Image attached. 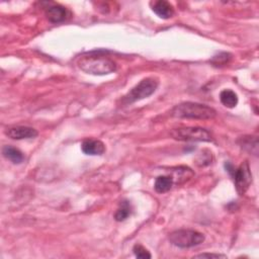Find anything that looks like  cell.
I'll list each match as a JSON object with an SVG mask.
<instances>
[{
  "label": "cell",
  "mask_w": 259,
  "mask_h": 259,
  "mask_svg": "<svg viewBox=\"0 0 259 259\" xmlns=\"http://www.w3.org/2000/svg\"><path fill=\"white\" fill-rule=\"evenodd\" d=\"M78 67L87 74L107 75L116 71V63L100 53H89L79 58Z\"/></svg>",
  "instance_id": "obj_1"
},
{
  "label": "cell",
  "mask_w": 259,
  "mask_h": 259,
  "mask_svg": "<svg viewBox=\"0 0 259 259\" xmlns=\"http://www.w3.org/2000/svg\"><path fill=\"white\" fill-rule=\"evenodd\" d=\"M171 115L176 118L212 119L217 115V111L206 104L197 102H183L173 107Z\"/></svg>",
  "instance_id": "obj_2"
},
{
  "label": "cell",
  "mask_w": 259,
  "mask_h": 259,
  "mask_svg": "<svg viewBox=\"0 0 259 259\" xmlns=\"http://www.w3.org/2000/svg\"><path fill=\"white\" fill-rule=\"evenodd\" d=\"M170 136L177 141L183 142H211L212 135L206 128L198 126H184L174 128Z\"/></svg>",
  "instance_id": "obj_3"
},
{
  "label": "cell",
  "mask_w": 259,
  "mask_h": 259,
  "mask_svg": "<svg viewBox=\"0 0 259 259\" xmlns=\"http://www.w3.org/2000/svg\"><path fill=\"white\" fill-rule=\"evenodd\" d=\"M158 87V80L155 78H146L139 82L135 87L127 92L122 98V102L125 104L133 103L152 95Z\"/></svg>",
  "instance_id": "obj_4"
},
{
  "label": "cell",
  "mask_w": 259,
  "mask_h": 259,
  "mask_svg": "<svg viewBox=\"0 0 259 259\" xmlns=\"http://www.w3.org/2000/svg\"><path fill=\"white\" fill-rule=\"evenodd\" d=\"M169 241L179 248H190L202 244L205 241V235L196 230L181 229L172 232L169 235Z\"/></svg>",
  "instance_id": "obj_5"
},
{
  "label": "cell",
  "mask_w": 259,
  "mask_h": 259,
  "mask_svg": "<svg viewBox=\"0 0 259 259\" xmlns=\"http://www.w3.org/2000/svg\"><path fill=\"white\" fill-rule=\"evenodd\" d=\"M231 175L233 176L238 193L240 196L244 195L252 182V174L250 171L249 163L247 161L243 162L238 168L234 169Z\"/></svg>",
  "instance_id": "obj_6"
},
{
  "label": "cell",
  "mask_w": 259,
  "mask_h": 259,
  "mask_svg": "<svg viewBox=\"0 0 259 259\" xmlns=\"http://www.w3.org/2000/svg\"><path fill=\"white\" fill-rule=\"evenodd\" d=\"M38 131L30 126H13L8 128L6 135L14 140H24V139H34L38 136Z\"/></svg>",
  "instance_id": "obj_7"
},
{
  "label": "cell",
  "mask_w": 259,
  "mask_h": 259,
  "mask_svg": "<svg viewBox=\"0 0 259 259\" xmlns=\"http://www.w3.org/2000/svg\"><path fill=\"white\" fill-rule=\"evenodd\" d=\"M81 150L84 154L90 156L102 155L105 152V145L95 139H87L81 144Z\"/></svg>",
  "instance_id": "obj_8"
},
{
  "label": "cell",
  "mask_w": 259,
  "mask_h": 259,
  "mask_svg": "<svg viewBox=\"0 0 259 259\" xmlns=\"http://www.w3.org/2000/svg\"><path fill=\"white\" fill-rule=\"evenodd\" d=\"M152 11L163 20H168L173 17L174 10L173 7L165 0H158L152 4Z\"/></svg>",
  "instance_id": "obj_9"
},
{
  "label": "cell",
  "mask_w": 259,
  "mask_h": 259,
  "mask_svg": "<svg viewBox=\"0 0 259 259\" xmlns=\"http://www.w3.org/2000/svg\"><path fill=\"white\" fill-rule=\"evenodd\" d=\"M46 16L49 20V22L53 24H59L64 22L67 19L68 12L67 10L62 6H53L48 9Z\"/></svg>",
  "instance_id": "obj_10"
},
{
  "label": "cell",
  "mask_w": 259,
  "mask_h": 259,
  "mask_svg": "<svg viewBox=\"0 0 259 259\" xmlns=\"http://www.w3.org/2000/svg\"><path fill=\"white\" fill-rule=\"evenodd\" d=\"M3 154L7 159L15 164H21L25 159L23 152L12 146H5L3 149Z\"/></svg>",
  "instance_id": "obj_11"
},
{
  "label": "cell",
  "mask_w": 259,
  "mask_h": 259,
  "mask_svg": "<svg viewBox=\"0 0 259 259\" xmlns=\"http://www.w3.org/2000/svg\"><path fill=\"white\" fill-rule=\"evenodd\" d=\"M173 183H174V181H173V178L171 176H168V175L158 176L155 180L154 188L157 192L164 193V192H167L171 189Z\"/></svg>",
  "instance_id": "obj_12"
},
{
  "label": "cell",
  "mask_w": 259,
  "mask_h": 259,
  "mask_svg": "<svg viewBox=\"0 0 259 259\" xmlns=\"http://www.w3.org/2000/svg\"><path fill=\"white\" fill-rule=\"evenodd\" d=\"M239 144L242 149L248 151L251 154L257 155L258 153V139L257 137H242L239 141Z\"/></svg>",
  "instance_id": "obj_13"
},
{
  "label": "cell",
  "mask_w": 259,
  "mask_h": 259,
  "mask_svg": "<svg viewBox=\"0 0 259 259\" xmlns=\"http://www.w3.org/2000/svg\"><path fill=\"white\" fill-rule=\"evenodd\" d=\"M220 100L225 106L233 108L238 104V95L231 89H225L220 93Z\"/></svg>",
  "instance_id": "obj_14"
},
{
  "label": "cell",
  "mask_w": 259,
  "mask_h": 259,
  "mask_svg": "<svg viewBox=\"0 0 259 259\" xmlns=\"http://www.w3.org/2000/svg\"><path fill=\"white\" fill-rule=\"evenodd\" d=\"M132 213V208H131V204H130L127 201H123L119 208L117 209L116 213L114 214V219L117 222H122L125 219L128 218V216L131 215Z\"/></svg>",
  "instance_id": "obj_15"
},
{
  "label": "cell",
  "mask_w": 259,
  "mask_h": 259,
  "mask_svg": "<svg viewBox=\"0 0 259 259\" xmlns=\"http://www.w3.org/2000/svg\"><path fill=\"white\" fill-rule=\"evenodd\" d=\"M133 251H134V254L137 258H141V259H150L152 257V255L150 254V252L145 248L143 247L142 245L140 244H136L133 248Z\"/></svg>",
  "instance_id": "obj_16"
},
{
  "label": "cell",
  "mask_w": 259,
  "mask_h": 259,
  "mask_svg": "<svg viewBox=\"0 0 259 259\" xmlns=\"http://www.w3.org/2000/svg\"><path fill=\"white\" fill-rule=\"evenodd\" d=\"M226 255L223 254H216V253H204L196 255L195 258H226Z\"/></svg>",
  "instance_id": "obj_17"
},
{
  "label": "cell",
  "mask_w": 259,
  "mask_h": 259,
  "mask_svg": "<svg viewBox=\"0 0 259 259\" xmlns=\"http://www.w3.org/2000/svg\"><path fill=\"white\" fill-rule=\"evenodd\" d=\"M228 56H230V55L227 54V53H223V54H221V55H219V56H216V57L213 59V62H214L216 65L222 64L223 61H224V63H226V62H228V59L230 58V57H228Z\"/></svg>",
  "instance_id": "obj_18"
}]
</instances>
